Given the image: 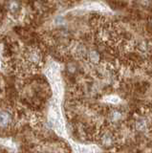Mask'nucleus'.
<instances>
[{
	"label": "nucleus",
	"instance_id": "obj_1",
	"mask_svg": "<svg viewBox=\"0 0 152 153\" xmlns=\"http://www.w3.org/2000/svg\"><path fill=\"white\" fill-rule=\"evenodd\" d=\"M12 122V116L6 111L0 112V127H6Z\"/></svg>",
	"mask_w": 152,
	"mask_h": 153
},
{
	"label": "nucleus",
	"instance_id": "obj_2",
	"mask_svg": "<svg viewBox=\"0 0 152 153\" xmlns=\"http://www.w3.org/2000/svg\"><path fill=\"white\" fill-rule=\"evenodd\" d=\"M102 143L104 146H110V145H112V142H113V140H112V136H110V135H108V134H105L104 136H102Z\"/></svg>",
	"mask_w": 152,
	"mask_h": 153
}]
</instances>
